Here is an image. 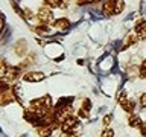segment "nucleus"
Listing matches in <instances>:
<instances>
[{"label": "nucleus", "instance_id": "10", "mask_svg": "<svg viewBox=\"0 0 146 137\" xmlns=\"http://www.w3.org/2000/svg\"><path fill=\"white\" fill-rule=\"evenodd\" d=\"M120 105H122V108L125 110L126 113H132V111H134V107H135L134 100H131V99H126V98L120 100Z\"/></svg>", "mask_w": 146, "mask_h": 137}, {"label": "nucleus", "instance_id": "12", "mask_svg": "<svg viewBox=\"0 0 146 137\" xmlns=\"http://www.w3.org/2000/svg\"><path fill=\"white\" fill-rule=\"evenodd\" d=\"M26 52H27V44H26V41L20 40V41L15 44V53L18 55V57H23Z\"/></svg>", "mask_w": 146, "mask_h": 137}, {"label": "nucleus", "instance_id": "23", "mask_svg": "<svg viewBox=\"0 0 146 137\" xmlns=\"http://www.w3.org/2000/svg\"><path fill=\"white\" fill-rule=\"evenodd\" d=\"M110 122H111V114H108V116L104 117V125H105V126H108Z\"/></svg>", "mask_w": 146, "mask_h": 137}, {"label": "nucleus", "instance_id": "9", "mask_svg": "<svg viewBox=\"0 0 146 137\" xmlns=\"http://www.w3.org/2000/svg\"><path fill=\"white\" fill-rule=\"evenodd\" d=\"M53 26L59 31H66V29H68V26H70V21H68L67 18H58V20L53 21Z\"/></svg>", "mask_w": 146, "mask_h": 137}, {"label": "nucleus", "instance_id": "13", "mask_svg": "<svg viewBox=\"0 0 146 137\" xmlns=\"http://www.w3.org/2000/svg\"><path fill=\"white\" fill-rule=\"evenodd\" d=\"M128 123H129V126H132V128H140V125H141L143 122L140 120L139 116H129V119H128Z\"/></svg>", "mask_w": 146, "mask_h": 137}, {"label": "nucleus", "instance_id": "6", "mask_svg": "<svg viewBox=\"0 0 146 137\" xmlns=\"http://www.w3.org/2000/svg\"><path fill=\"white\" fill-rule=\"evenodd\" d=\"M20 76H21L20 68H18V67H9L6 76H5V79H8L9 82H12V81H15L17 78H20ZM5 79H3V81H5Z\"/></svg>", "mask_w": 146, "mask_h": 137}, {"label": "nucleus", "instance_id": "15", "mask_svg": "<svg viewBox=\"0 0 146 137\" xmlns=\"http://www.w3.org/2000/svg\"><path fill=\"white\" fill-rule=\"evenodd\" d=\"M114 8H116V14H120L125 8V2L123 0H114Z\"/></svg>", "mask_w": 146, "mask_h": 137}, {"label": "nucleus", "instance_id": "1", "mask_svg": "<svg viewBox=\"0 0 146 137\" xmlns=\"http://www.w3.org/2000/svg\"><path fill=\"white\" fill-rule=\"evenodd\" d=\"M78 125H79L78 117L72 116V114H68V116H66V119L61 122V131L66 132V134H72V132L78 128Z\"/></svg>", "mask_w": 146, "mask_h": 137}, {"label": "nucleus", "instance_id": "16", "mask_svg": "<svg viewBox=\"0 0 146 137\" xmlns=\"http://www.w3.org/2000/svg\"><path fill=\"white\" fill-rule=\"evenodd\" d=\"M44 3L49 8H61V2L59 0H44Z\"/></svg>", "mask_w": 146, "mask_h": 137}, {"label": "nucleus", "instance_id": "3", "mask_svg": "<svg viewBox=\"0 0 146 137\" xmlns=\"http://www.w3.org/2000/svg\"><path fill=\"white\" fill-rule=\"evenodd\" d=\"M46 78V75L43 72H27L25 76H23V79H25L26 82H40L43 81Z\"/></svg>", "mask_w": 146, "mask_h": 137}, {"label": "nucleus", "instance_id": "19", "mask_svg": "<svg viewBox=\"0 0 146 137\" xmlns=\"http://www.w3.org/2000/svg\"><path fill=\"white\" fill-rule=\"evenodd\" d=\"M100 137H114V132H113V130H105L100 134Z\"/></svg>", "mask_w": 146, "mask_h": 137}, {"label": "nucleus", "instance_id": "4", "mask_svg": "<svg viewBox=\"0 0 146 137\" xmlns=\"http://www.w3.org/2000/svg\"><path fill=\"white\" fill-rule=\"evenodd\" d=\"M134 31H135V34H137V37H139L140 40H145L146 38V20L137 21Z\"/></svg>", "mask_w": 146, "mask_h": 137}, {"label": "nucleus", "instance_id": "5", "mask_svg": "<svg viewBox=\"0 0 146 137\" xmlns=\"http://www.w3.org/2000/svg\"><path fill=\"white\" fill-rule=\"evenodd\" d=\"M90 108H91L90 100H88V99H84V100H82L81 108H79V117L88 119V117H90Z\"/></svg>", "mask_w": 146, "mask_h": 137}, {"label": "nucleus", "instance_id": "2", "mask_svg": "<svg viewBox=\"0 0 146 137\" xmlns=\"http://www.w3.org/2000/svg\"><path fill=\"white\" fill-rule=\"evenodd\" d=\"M36 17H38V20L41 23H50L53 20V12H52V8L49 6H43L38 9V12H36Z\"/></svg>", "mask_w": 146, "mask_h": 137}, {"label": "nucleus", "instance_id": "17", "mask_svg": "<svg viewBox=\"0 0 146 137\" xmlns=\"http://www.w3.org/2000/svg\"><path fill=\"white\" fill-rule=\"evenodd\" d=\"M139 73H140V78H146V59L143 63H141V66H140V70H139Z\"/></svg>", "mask_w": 146, "mask_h": 137}, {"label": "nucleus", "instance_id": "14", "mask_svg": "<svg viewBox=\"0 0 146 137\" xmlns=\"http://www.w3.org/2000/svg\"><path fill=\"white\" fill-rule=\"evenodd\" d=\"M137 38H139V37H137V34H134V35H132V34L128 35V37H126V41H125V47H129V46L135 44Z\"/></svg>", "mask_w": 146, "mask_h": 137}, {"label": "nucleus", "instance_id": "11", "mask_svg": "<svg viewBox=\"0 0 146 137\" xmlns=\"http://www.w3.org/2000/svg\"><path fill=\"white\" fill-rule=\"evenodd\" d=\"M36 132H38L40 137H49L52 134V126L50 125H41V126H36Z\"/></svg>", "mask_w": 146, "mask_h": 137}, {"label": "nucleus", "instance_id": "18", "mask_svg": "<svg viewBox=\"0 0 146 137\" xmlns=\"http://www.w3.org/2000/svg\"><path fill=\"white\" fill-rule=\"evenodd\" d=\"M23 15H25L27 20H32V18H34V14H32V11H31V9H27V8L23 9Z\"/></svg>", "mask_w": 146, "mask_h": 137}, {"label": "nucleus", "instance_id": "21", "mask_svg": "<svg viewBox=\"0 0 146 137\" xmlns=\"http://www.w3.org/2000/svg\"><path fill=\"white\" fill-rule=\"evenodd\" d=\"M140 107L141 108L146 107V93H143V94L140 96Z\"/></svg>", "mask_w": 146, "mask_h": 137}, {"label": "nucleus", "instance_id": "24", "mask_svg": "<svg viewBox=\"0 0 146 137\" xmlns=\"http://www.w3.org/2000/svg\"><path fill=\"white\" fill-rule=\"evenodd\" d=\"M61 2V8H67L70 5V0H59Z\"/></svg>", "mask_w": 146, "mask_h": 137}, {"label": "nucleus", "instance_id": "22", "mask_svg": "<svg viewBox=\"0 0 146 137\" xmlns=\"http://www.w3.org/2000/svg\"><path fill=\"white\" fill-rule=\"evenodd\" d=\"M140 134L143 136V137H146V122H143L140 125Z\"/></svg>", "mask_w": 146, "mask_h": 137}, {"label": "nucleus", "instance_id": "8", "mask_svg": "<svg viewBox=\"0 0 146 137\" xmlns=\"http://www.w3.org/2000/svg\"><path fill=\"white\" fill-rule=\"evenodd\" d=\"M102 11L107 14V15H113V14H116V8H114V0H107V2L102 5Z\"/></svg>", "mask_w": 146, "mask_h": 137}, {"label": "nucleus", "instance_id": "7", "mask_svg": "<svg viewBox=\"0 0 146 137\" xmlns=\"http://www.w3.org/2000/svg\"><path fill=\"white\" fill-rule=\"evenodd\" d=\"M14 98H15V94H14V91L11 88H8V90H3L2 91V105H6L9 102H12Z\"/></svg>", "mask_w": 146, "mask_h": 137}, {"label": "nucleus", "instance_id": "20", "mask_svg": "<svg viewBox=\"0 0 146 137\" xmlns=\"http://www.w3.org/2000/svg\"><path fill=\"white\" fill-rule=\"evenodd\" d=\"M98 0H76L78 5H90V3H96Z\"/></svg>", "mask_w": 146, "mask_h": 137}]
</instances>
